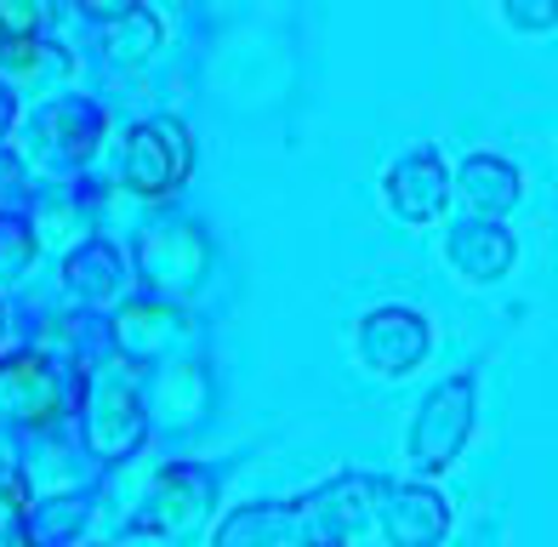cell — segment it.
Returning <instances> with one entry per match:
<instances>
[{"instance_id": "obj_1", "label": "cell", "mask_w": 558, "mask_h": 547, "mask_svg": "<svg viewBox=\"0 0 558 547\" xmlns=\"http://www.w3.org/2000/svg\"><path fill=\"white\" fill-rule=\"evenodd\" d=\"M81 393H86V400H81V416H86V451H92L97 462H125V457H137V445L148 439V411H143V393H137L132 365H125V360L97 365Z\"/></svg>"}, {"instance_id": "obj_2", "label": "cell", "mask_w": 558, "mask_h": 547, "mask_svg": "<svg viewBox=\"0 0 558 547\" xmlns=\"http://www.w3.org/2000/svg\"><path fill=\"white\" fill-rule=\"evenodd\" d=\"M473 416H478V382L468 377H445L427 400L416 405L411 422V467L416 474H445V467L462 457V445L473 434Z\"/></svg>"}, {"instance_id": "obj_3", "label": "cell", "mask_w": 558, "mask_h": 547, "mask_svg": "<svg viewBox=\"0 0 558 547\" xmlns=\"http://www.w3.org/2000/svg\"><path fill=\"white\" fill-rule=\"evenodd\" d=\"M86 382L74 377L52 360L29 348V354H12L0 365V422L7 428H52V422L69 411V393H81Z\"/></svg>"}, {"instance_id": "obj_4", "label": "cell", "mask_w": 558, "mask_h": 547, "mask_svg": "<svg viewBox=\"0 0 558 547\" xmlns=\"http://www.w3.org/2000/svg\"><path fill=\"white\" fill-rule=\"evenodd\" d=\"M189 166H194V143L183 120H143V126L125 137V189L143 194V200H166L189 183Z\"/></svg>"}, {"instance_id": "obj_5", "label": "cell", "mask_w": 558, "mask_h": 547, "mask_svg": "<svg viewBox=\"0 0 558 547\" xmlns=\"http://www.w3.org/2000/svg\"><path fill=\"white\" fill-rule=\"evenodd\" d=\"M104 143V114H97L86 97H52L35 120H29V160L40 171H74L97 155Z\"/></svg>"}, {"instance_id": "obj_6", "label": "cell", "mask_w": 558, "mask_h": 547, "mask_svg": "<svg viewBox=\"0 0 558 547\" xmlns=\"http://www.w3.org/2000/svg\"><path fill=\"white\" fill-rule=\"evenodd\" d=\"M211 496H217V485H211L206 467L177 462V467H166V474L155 479V490H148V502L137 513V531L183 542V536H194L211 519Z\"/></svg>"}, {"instance_id": "obj_7", "label": "cell", "mask_w": 558, "mask_h": 547, "mask_svg": "<svg viewBox=\"0 0 558 547\" xmlns=\"http://www.w3.org/2000/svg\"><path fill=\"white\" fill-rule=\"evenodd\" d=\"M211 268V245L194 222H160V229H143L137 240V274L155 291H194Z\"/></svg>"}, {"instance_id": "obj_8", "label": "cell", "mask_w": 558, "mask_h": 547, "mask_svg": "<svg viewBox=\"0 0 558 547\" xmlns=\"http://www.w3.org/2000/svg\"><path fill=\"white\" fill-rule=\"evenodd\" d=\"M427 348H434V331H427V319L416 308H371L360 319V360L376 370V377H411V370L427 360Z\"/></svg>"}, {"instance_id": "obj_9", "label": "cell", "mask_w": 558, "mask_h": 547, "mask_svg": "<svg viewBox=\"0 0 558 547\" xmlns=\"http://www.w3.org/2000/svg\"><path fill=\"white\" fill-rule=\"evenodd\" d=\"M371 502H376V479H365V474L331 479L325 490H314L308 502H296L302 542H348L371 519Z\"/></svg>"}, {"instance_id": "obj_10", "label": "cell", "mask_w": 558, "mask_h": 547, "mask_svg": "<svg viewBox=\"0 0 558 547\" xmlns=\"http://www.w3.org/2000/svg\"><path fill=\"white\" fill-rule=\"evenodd\" d=\"M383 189H388V206L399 222H434L450 200V178L434 148H411L404 160H393Z\"/></svg>"}, {"instance_id": "obj_11", "label": "cell", "mask_w": 558, "mask_h": 547, "mask_svg": "<svg viewBox=\"0 0 558 547\" xmlns=\"http://www.w3.org/2000/svg\"><path fill=\"white\" fill-rule=\"evenodd\" d=\"M513 234L501 229V222H485V217H468V222H456L450 240H445V257L450 268L462 274L468 285H496L507 268H513Z\"/></svg>"}, {"instance_id": "obj_12", "label": "cell", "mask_w": 558, "mask_h": 547, "mask_svg": "<svg viewBox=\"0 0 558 547\" xmlns=\"http://www.w3.org/2000/svg\"><path fill=\"white\" fill-rule=\"evenodd\" d=\"M383 531L393 547H434L450 531V502L427 485H393L383 496Z\"/></svg>"}, {"instance_id": "obj_13", "label": "cell", "mask_w": 558, "mask_h": 547, "mask_svg": "<svg viewBox=\"0 0 558 547\" xmlns=\"http://www.w3.org/2000/svg\"><path fill=\"white\" fill-rule=\"evenodd\" d=\"M109 337H114L125 365H155V360L171 354V342L183 337V314H177L171 303H125L114 314Z\"/></svg>"}, {"instance_id": "obj_14", "label": "cell", "mask_w": 558, "mask_h": 547, "mask_svg": "<svg viewBox=\"0 0 558 547\" xmlns=\"http://www.w3.org/2000/svg\"><path fill=\"white\" fill-rule=\"evenodd\" d=\"M63 285H69L74 303L109 308V303H120V296H125V257L114 252L109 240H81L63 257Z\"/></svg>"}, {"instance_id": "obj_15", "label": "cell", "mask_w": 558, "mask_h": 547, "mask_svg": "<svg viewBox=\"0 0 558 547\" xmlns=\"http://www.w3.org/2000/svg\"><path fill=\"white\" fill-rule=\"evenodd\" d=\"M302 542V525H296V508L286 502H251L240 513H228L211 547H296Z\"/></svg>"}, {"instance_id": "obj_16", "label": "cell", "mask_w": 558, "mask_h": 547, "mask_svg": "<svg viewBox=\"0 0 558 547\" xmlns=\"http://www.w3.org/2000/svg\"><path fill=\"white\" fill-rule=\"evenodd\" d=\"M462 194H468V206H473L478 217L496 222L501 211L519 206L524 183H519V171L507 166V160H496V155H468V160H462Z\"/></svg>"}, {"instance_id": "obj_17", "label": "cell", "mask_w": 558, "mask_h": 547, "mask_svg": "<svg viewBox=\"0 0 558 547\" xmlns=\"http://www.w3.org/2000/svg\"><path fill=\"white\" fill-rule=\"evenodd\" d=\"M86 531V502L81 496H58V502L29 508V542L35 547H74Z\"/></svg>"}, {"instance_id": "obj_18", "label": "cell", "mask_w": 558, "mask_h": 547, "mask_svg": "<svg viewBox=\"0 0 558 547\" xmlns=\"http://www.w3.org/2000/svg\"><path fill=\"white\" fill-rule=\"evenodd\" d=\"M160 40V23L148 17L143 7H125L120 17H104V46L109 58H148Z\"/></svg>"}, {"instance_id": "obj_19", "label": "cell", "mask_w": 558, "mask_h": 547, "mask_svg": "<svg viewBox=\"0 0 558 547\" xmlns=\"http://www.w3.org/2000/svg\"><path fill=\"white\" fill-rule=\"evenodd\" d=\"M35 252H40V240H35L29 222H23V217H0V280H17V274L35 263Z\"/></svg>"}, {"instance_id": "obj_20", "label": "cell", "mask_w": 558, "mask_h": 547, "mask_svg": "<svg viewBox=\"0 0 558 547\" xmlns=\"http://www.w3.org/2000/svg\"><path fill=\"white\" fill-rule=\"evenodd\" d=\"M40 29H46V7L0 0V40H40Z\"/></svg>"}, {"instance_id": "obj_21", "label": "cell", "mask_w": 558, "mask_h": 547, "mask_svg": "<svg viewBox=\"0 0 558 547\" xmlns=\"http://www.w3.org/2000/svg\"><path fill=\"white\" fill-rule=\"evenodd\" d=\"M0 547H35L29 542V502H23V490H7V485H0Z\"/></svg>"}, {"instance_id": "obj_22", "label": "cell", "mask_w": 558, "mask_h": 547, "mask_svg": "<svg viewBox=\"0 0 558 547\" xmlns=\"http://www.w3.org/2000/svg\"><path fill=\"white\" fill-rule=\"evenodd\" d=\"M46 63H58L46 40H0V69H12V74H40Z\"/></svg>"}, {"instance_id": "obj_23", "label": "cell", "mask_w": 558, "mask_h": 547, "mask_svg": "<svg viewBox=\"0 0 558 547\" xmlns=\"http://www.w3.org/2000/svg\"><path fill=\"white\" fill-rule=\"evenodd\" d=\"M513 29H553L558 23V0H524V7H507Z\"/></svg>"}, {"instance_id": "obj_24", "label": "cell", "mask_w": 558, "mask_h": 547, "mask_svg": "<svg viewBox=\"0 0 558 547\" xmlns=\"http://www.w3.org/2000/svg\"><path fill=\"white\" fill-rule=\"evenodd\" d=\"M7 126H12V92L0 86V137H7Z\"/></svg>"}, {"instance_id": "obj_25", "label": "cell", "mask_w": 558, "mask_h": 547, "mask_svg": "<svg viewBox=\"0 0 558 547\" xmlns=\"http://www.w3.org/2000/svg\"><path fill=\"white\" fill-rule=\"evenodd\" d=\"M302 547H348V542H302Z\"/></svg>"}, {"instance_id": "obj_26", "label": "cell", "mask_w": 558, "mask_h": 547, "mask_svg": "<svg viewBox=\"0 0 558 547\" xmlns=\"http://www.w3.org/2000/svg\"><path fill=\"white\" fill-rule=\"evenodd\" d=\"M0 337H7V303H0Z\"/></svg>"}]
</instances>
